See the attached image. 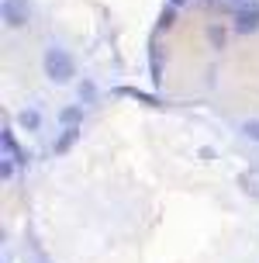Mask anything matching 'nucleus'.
I'll list each match as a JSON object with an SVG mask.
<instances>
[{
	"label": "nucleus",
	"instance_id": "f257e3e1",
	"mask_svg": "<svg viewBox=\"0 0 259 263\" xmlns=\"http://www.w3.org/2000/svg\"><path fill=\"white\" fill-rule=\"evenodd\" d=\"M45 73H49L52 83H69L73 80V59L63 49H49L45 52Z\"/></svg>",
	"mask_w": 259,
	"mask_h": 263
},
{
	"label": "nucleus",
	"instance_id": "f03ea898",
	"mask_svg": "<svg viewBox=\"0 0 259 263\" xmlns=\"http://www.w3.org/2000/svg\"><path fill=\"white\" fill-rule=\"evenodd\" d=\"M4 21H7V25H25L28 21V4L25 0H4Z\"/></svg>",
	"mask_w": 259,
	"mask_h": 263
},
{
	"label": "nucleus",
	"instance_id": "7ed1b4c3",
	"mask_svg": "<svg viewBox=\"0 0 259 263\" xmlns=\"http://www.w3.org/2000/svg\"><path fill=\"white\" fill-rule=\"evenodd\" d=\"M256 28H259V7L256 11L249 7V11H242L238 17H235V35H252Z\"/></svg>",
	"mask_w": 259,
	"mask_h": 263
},
{
	"label": "nucleus",
	"instance_id": "20e7f679",
	"mask_svg": "<svg viewBox=\"0 0 259 263\" xmlns=\"http://www.w3.org/2000/svg\"><path fill=\"white\" fill-rule=\"evenodd\" d=\"M149 69H152V83L163 80V49L152 42V49H149Z\"/></svg>",
	"mask_w": 259,
	"mask_h": 263
},
{
	"label": "nucleus",
	"instance_id": "39448f33",
	"mask_svg": "<svg viewBox=\"0 0 259 263\" xmlns=\"http://www.w3.org/2000/svg\"><path fill=\"white\" fill-rule=\"evenodd\" d=\"M0 142H4V156H7V159H25V153H21V145H17V142H14V139H11V128H4V132H0Z\"/></svg>",
	"mask_w": 259,
	"mask_h": 263
},
{
	"label": "nucleus",
	"instance_id": "423d86ee",
	"mask_svg": "<svg viewBox=\"0 0 259 263\" xmlns=\"http://www.w3.org/2000/svg\"><path fill=\"white\" fill-rule=\"evenodd\" d=\"M76 139H79V132H76V128H66L63 135H59V142H55V156H63V153H69Z\"/></svg>",
	"mask_w": 259,
	"mask_h": 263
},
{
	"label": "nucleus",
	"instance_id": "0eeeda50",
	"mask_svg": "<svg viewBox=\"0 0 259 263\" xmlns=\"http://www.w3.org/2000/svg\"><path fill=\"white\" fill-rule=\"evenodd\" d=\"M79 118H83V111H79V107H63V111H59V121H63L66 128H76Z\"/></svg>",
	"mask_w": 259,
	"mask_h": 263
},
{
	"label": "nucleus",
	"instance_id": "6e6552de",
	"mask_svg": "<svg viewBox=\"0 0 259 263\" xmlns=\"http://www.w3.org/2000/svg\"><path fill=\"white\" fill-rule=\"evenodd\" d=\"M173 17H176V7H173V4H166V7H163V14H159V21H155V31L173 28Z\"/></svg>",
	"mask_w": 259,
	"mask_h": 263
},
{
	"label": "nucleus",
	"instance_id": "1a4fd4ad",
	"mask_svg": "<svg viewBox=\"0 0 259 263\" xmlns=\"http://www.w3.org/2000/svg\"><path fill=\"white\" fill-rule=\"evenodd\" d=\"M117 97H135V101H145V104H159L155 97H149V93H142V90H135V87H117Z\"/></svg>",
	"mask_w": 259,
	"mask_h": 263
},
{
	"label": "nucleus",
	"instance_id": "9d476101",
	"mask_svg": "<svg viewBox=\"0 0 259 263\" xmlns=\"http://www.w3.org/2000/svg\"><path fill=\"white\" fill-rule=\"evenodd\" d=\"M207 39H211V45H214V49H225V28H221V25H211V28H207Z\"/></svg>",
	"mask_w": 259,
	"mask_h": 263
},
{
	"label": "nucleus",
	"instance_id": "9b49d317",
	"mask_svg": "<svg viewBox=\"0 0 259 263\" xmlns=\"http://www.w3.org/2000/svg\"><path fill=\"white\" fill-rule=\"evenodd\" d=\"M21 125H25V128H38V125H42L38 111H21Z\"/></svg>",
	"mask_w": 259,
	"mask_h": 263
},
{
	"label": "nucleus",
	"instance_id": "f8f14e48",
	"mask_svg": "<svg viewBox=\"0 0 259 263\" xmlns=\"http://www.w3.org/2000/svg\"><path fill=\"white\" fill-rule=\"evenodd\" d=\"M242 132H246V139L259 142V121H246V125H242Z\"/></svg>",
	"mask_w": 259,
	"mask_h": 263
},
{
	"label": "nucleus",
	"instance_id": "ddd939ff",
	"mask_svg": "<svg viewBox=\"0 0 259 263\" xmlns=\"http://www.w3.org/2000/svg\"><path fill=\"white\" fill-rule=\"evenodd\" d=\"M79 93H83V101H90L97 90H93V83H83V87H79Z\"/></svg>",
	"mask_w": 259,
	"mask_h": 263
},
{
	"label": "nucleus",
	"instance_id": "4468645a",
	"mask_svg": "<svg viewBox=\"0 0 259 263\" xmlns=\"http://www.w3.org/2000/svg\"><path fill=\"white\" fill-rule=\"evenodd\" d=\"M169 4H173V7H183V4H187V0H169Z\"/></svg>",
	"mask_w": 259,
	"mask_h": 263
}]
</instances>
